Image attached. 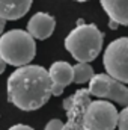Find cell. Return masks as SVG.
<instances>
[{
	"label": "cell",
	"instance_id": "cell-2",
	"mask_svg": "<svg viewBox=\"0 0 128 130\" xmlns=\"http://www.w3.org/2000/svg\"><path fill=\"white\" fill-rule=\"evenodd\" d=\"M8 101L15 107L30 112L42 107L53 95V82L48 70L41 65L15 68L8 77Z\"/></svg>",
	"mask_w": 128,
	"mask_h": 130
},
{
	"label": "cell",
	"instance_id": "cell-19",
	"mask_svg": "<svg viewBox=\"0 0 128 130\" xmlns=\"http://www.w3.org/2000/svg\"><path fill=\"white\" fill-rule=\"evenodd\" d=\"M75 2H88V0H75Z\"/></svg>",
	"mask_w": 128,
	"mask_h": 130
},
{
	"label": "cell",
	"instance_id": "cell-20",
	"mask_svg": "<svg viewBox=\"0 0 128 130\" xmlns=\"http://www.w3.org/2000/svg\"><path fill=\"white\" fill-rule=\"evenodd\" d=\"M118 130H119V129H118Z\"/></svg>",
	"mask_w": 128,
	"mask_h": 130
},
{
	"label": "cell",
	"instance_id": "cell-13",
	"mask_svg": "<svg viewBox=\"0 0 128 130\" xmlns=\"http://www.w3.org/2000/svg\"><path fill=\"white\" fill-rule=\"evenodd\" d=\"M44 130H65V123L59 118H53L47 123Z\"/></svg>",
	"mask_w": 128,
	"mask_h": 130
},
{
	"label": "cell",
	"instance_id": "cell-1",
	"mask_svg": "<svg viewBox=\"0 0 128 130\" xmlns=\"http://www.w3.org/2000/svg\"><path fill=\"white\" fill-rule=\"evenodd\" d=\"M66 110L65 130H115L119 112L112 101L92 100L88 88L75 91L62 103Z\"/></svg>",
	"mask_w": 128,
	"mask_h": 130
},
{
	"label": "cell",
	"instance_id": "cell-10",
	"mask_svg": "<svg viewBox=\"0 0 128 130\" xmlns=\"http://www.w3.org/2000/svg\"><path fill=\"white\" fill-rule=\"evenodd\" d=\"M102 9L121 26H128V0H99Z\"/></svg>",
	"mask_w": 128,
	"mask_h": 130
},
{
	"label": "cell",
	"instance_id": "cell-5",
	"mask_svg": "<svg viewBox=\"0 0 128 130\" xmlns=\"http://www.w3.org/2000/svg\"><path fill=\"white\" fill-rule=\"evenodd\" d=\"M102 64L109 76L128 85V36L116 38L105 47Z\"/></svg>",
	"mask_w": 128,
	"mask_h": 130
},
{
	"label": "cell",
	"instance_id": "cell-12",
	"mask_svg": "<svg viewBox=\"0 0 128 130\" xmlns=\"http://www.w3.org/2000/svg\"><path fill=\"white\" fill-rule=\"evenodd\" d=\"M118 129L119 130H128V107H124V109L119 112Z\"/></svg>",
	"mask_w": 128,
	"mask_h": 130
},
{
	"label": "cell",
	"instance_id": "cell-16",
	"mask_svg": "<svg viewBox=\"0 0 128 130\" xmlns=\"http://www.w3.org/2000/svg\"><path fill=\"white\" fill-rule=\"evenodd\" d=\"M119 26H121V24H119V23H116L115 20H110V21H109V27H110L112 30H116Z\"/></svg>",
	"mask_w": 128,
	"mask_h": 130
},
{
	"label": "cell",
	"instance_id": "cell-6",
	"mask_svg": "<svg viewBox=\"0 0 128 130\" xmlns=\"http://www.w3.org/2000/svg\"><path fill=\"white\" fill-rule=\"evenodd\" d=\"M89 92L91 95L101 100H110L116 101L118 104L128 107V88L122 82L113 79L107 73L95 74L94 79L89 82Z\"/></svg>",
	"mask_w": 128,
	"mask_h": 130
},
{
	"label": "cell",
	"instance_id": "cell-4",
	"mask_svg": "<svg viewBox=\"0 0 128 130\" xmlns=\"http://www.w3.org/2000/svg\"><path fill=\"white\" fill-rule=\"evenodd\" d=\"M36 55V42L27 30L12 29L0 36V58L8 65L24 67Z\"/></svg>",
	"mask_w": 128,
	"mask_h": 130
},
{
	"label": "cell",
	"instance_id": "cell-8",
	"mask_svg": "<svg viewBox=\"0 0 128 130\" xmlns=\"http://www.w3.org/2000/svg\"><path fill=\"white\" fill-rule=\"evenodd\" d=\"M33 0H0V18L5 21H14L23 18L30 6Z\"/></svg>",
	"mask_w": 128,
	"mask_h": 130
},
{
	"label": "cell",
	"instance_id": "cell-11",
	"mask_svg": "<svg viewBox=\"0 0 128 130\" xmlns=\"http://www.w3.org/2000/svg\"><path fill=\"white\" fill-rule=\"evenodd\" d=\"M74 67V83L77 85H83V83H88L94 79L95 73H94V68L89 64H83V62H77Z\"/></svg>",
	"mask_w": 128,
	"mask_h": 130
},
{
	"label": "cell",
	"instance_id": "cell-3",
	"mask_svg": "<svg viewBox=\"0 0 128 130\" xmlns=\"http://www.w3.org/2000/svg\"><path fill=\"white\" fill-rule=\"evenodd\" d=\"M104 42V33L96 24H77L65 38V48L77 62L89 64L98 58Z\"/></svg>",
	"mask_w": 128,
	"mask_h": 130
},
{
	"label": "cell",
	"instance_id": "cell-9",
	"mask_svg": "<svg viewBox=\"0 0 128 130\" xmlns=\"http://www.w3.org/2000/svg\"><path fill=\"white\" fill-rule=\"evenodd\" d=\"M48 74H50L53 85H59L65 88L74 82V67L65 61L53 62L51 67L48 68Z\"/></svg>",
	"mask_w": 128,
	"mask_h": 130
},
{
	"label": "cell",
	"instance_id": "cell-15",
	"mask_svg": "<svg viewBox=\"0 0 128 130\" xmlns=\"http://www.w3.org/2000/svg\"><path fill=\"white\" fill-rule=\"evenodd\" d=\"M62 92H63V86L53 85V95H54V97H59V95H62Z\"/></svg>",
	"mask_w": 128,
	"mask_h": 130
},
{
	"label": "cell",
	"instance_id": "cell-17",
	"mask_svg": "<svg viewBox=\"0 0 128 130\" xmlns=\"http://www.w3.org/2000/svg\"><path fill=\"white\" fill-rule=\"evenodd\" d=\"M6 62H5V61H3V59H2V58H0V74H2V73H3V71H5V68H6Z\"/></svg>",
	"mask_w": 128,
	"mask_h": 130
},
{
	"label": "cell",
	"instance_id": "cell-7",
	"mask_svg": "<svg viewBox=\"0 0 128 130\" xmlns=\"http://www.w3.org/2000/svg\"><path fill=\"white\" fill-rule=\"evenodd\" d=\"M56 29V20L47 12H36L27 21V32L35 39H47Z\"/></svg>",
	"mask_w": 128,
	"mask_h": 130
},
{
	"label": "cell",
	"instance_id": "cell-14",
	"mask_svg": "<svg viewBox=\"0 0 128 130\" xmlns=\"http://www.w3.org/2000/svg\"><path fill=\"white\" fill-rule=\"evenodd\" d=\"M8 130H33L30 126H26V124H14L11 126Z\"/></svg>",
	"mask_w": 128,
	"mask_h": 130
},
{
	"label": "cell",
	"instance_id": "cell-18",
	"mask_svg": "<svg viewBox=\"0 0 128 130\" xmlns=\"http://www.w3.org/2000/svg\"><path fill=\"white\" fill-rule=\"evenodd\" d=\"M5 23H6V21H5L3 18H0V36L3 35V29H5Z\"/></svg>",
	"mask_w": 128,
	"mask_h": 130
}]
</instances>
